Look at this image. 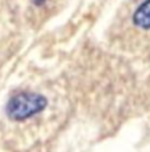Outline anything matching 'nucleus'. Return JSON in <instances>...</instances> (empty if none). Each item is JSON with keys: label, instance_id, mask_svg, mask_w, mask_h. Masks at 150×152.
<instances>
[{"label": "nucleus", "instance_id": "1", "mask_svg": "<svg viewBox=\"0 0 150 152\" xmlns=\"http://www.w3.org/2000/svg\"><path fill=\"white\" fill-rule=\"evenodd\" d=\"M47 105L44 96L35 92H20L11 97L7 104V113L12 120L23 121L42 112Z\"/></svg>", "mask_w": 150, "mask_h": 152}, {"label": "nucleus", "instance_id": "2", "mask_svg": "<svg viewBox=\"0 0 150 152\" xmlns=\"http://www.w3.org/2000/svg\"><path fill=\"white\" fill-rule=\"evenodd\" d=\"M133 23L143 29H150V0H145L135 10L133 15Z\"/></svg>", "mask_w": 150, "mask_h": 152}, {"label": "nucleus", "instance_id": "3", "mask_svg": "<svg viewBox=\"0 0 150 152\" xmlns=\"http://www.w3.org/2000/svg\"><path fill=\"white\" fill-rule=\"evenodd\" d=\"M34 4H36V5H40V4H43V3H46L47 0H31Z\"/></svg>", "mask_w": 150, "mask_h": 152}]
</instances>
